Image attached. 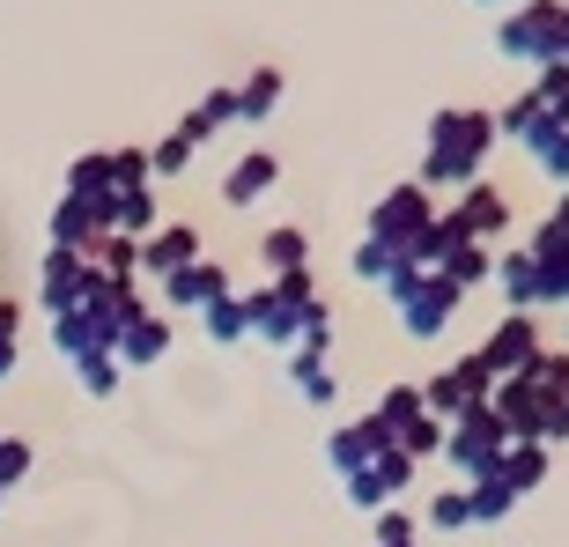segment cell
<instances>
[{"mask_svg":"<svg viewBox=\"0 0 569 547\" xmlns=\"http://www.w3.org/2000/svg\"><path fill=\"white\" fill-rule=\"evenodd\" d=\"M496 156V111H473V105H451L429 119V148H422V186L429 192H459L481 178V163Z\"/></svg>","mask_w":569,"mask_h":547,"instance_id":"obj_1","label":"cell"},{"mask_svg":"<svg viewBox=\"0 0 569 547\" xmlns=\"http://www.w3.org/2000/svg\"><path fill=\"white\" fill-rule=\"evenodd\" d=\"M385 304H392V318H400L407 340H443L451 318H459V304H466V289H451L443 274H422L400 252V267L385 274Z\"/></svg>","mask_w":569,"mask_h":547,"instance_id":"obj_2","label":"cell"},{"mask_svg":"<svg viewBox=\"0 0 569 547\" xmlns=\"http://www.w3.org/2000/svg\"><path fill=\"white\" fill-rule=\"evenodd\" d=\"M496 44H503V60L555 67L569 52V0H526V8L496 30Z\"/></svg>","mask_w":569,"mask_h":547,"instance_id":"obj_3","label":"cell"},{"mask_svg":"<svg viewBox=\"0 0 569 547\" xmlns=\"http://www.w3.org/2000/svg\"><path fill=\"white\" fill-rule=\"evenodd\" d=\"M318 304V281L311 267L303 274H281V281H267V289L244 296V318H252V340H274V348H296V334H303V311Z\"/></svg>","mask_w":569,"mask_h":547,"instance_id":"obj_4","label":"cell"},{"mask_svg":"<svg viewBox=\"0 0 569 547\" xmlns=\"http://www.w3.org/2000/svg\"><path fill=\"white\" fill-rule=\"evenodd\" d=\"M503 451H510V437H503V421H496V407H473V415H459L451 429H443V466H451L459 481L496 474Z\"/></svg>","mask_w":569,"mask_h":547,"instance_id":"obj_5","label":"cell"},{"mask_svg":"<svg viewBox=\"0 0 569 547\" xmlns=\"http://www.w3.org/2000/svg\"><path fill=\"white\" fill-rule=\"evenodd\" d=\"M429 222H437V192H429L422 178H407V186H392V192H378V200H370V230H362V237H378V245L407 252Z\"/></svg>","mask_w":569,"mask_h":547,"instance_id":"obj_6","label":"cell"},{"mask_svg":"<svg viewBox=\"0 0 569 547\" xmlns=\"http://www.w3.org/2000/svg\"><path fill=\"white\" fill-rule=\"evenodd\" d=\"M488 392H496V378L481 370V356H451L443 370L422 378V415L459 421V415H473V407H488Z\"/></svg>","mask_w":569,"mask_h":547,"instance_id":"obj_7","label":"cell"},{"mask_svg":"<svg viewBox=\"0 0 569 547\" xmlns=\"http://www.w3.org/2000/svg\"><path fill=\"white\" fill-rule=\"evenodd\" d=\"M540 348H548V340H540V311H503V318H496V334H488L473 356H481L488 378L503 385V378H526L532 362H540Z\"/></svg>","mask_w":569,"mask_h":547,"instance_id":"obj_8","label":"cell"},{"mask_svg":"<svg viewBox=\"0 0 569 547\" xmlns=\"http://www.w3.org/2000/svg\"><path fill=\"white\" fill-rule=\"evenodd\" d=\"M451 222H459V237L466 245H496V237L510 230V192L503 186H488V178H473V186H459L451 192Z\"/></svg>","mask_w":569,"mask_h":547,"instance_id":"obj_9","label":"cell"},{"mask_svg":"<svg viewBox=\"0 0 569 547\" xmlns=\"http://www.w3.org/2000/svg\"><path fill=\"white\" fill-rule=\"evenodd\" d=\"M400 488H415V459H407L400 444H392V451H378V459L362 466V474H348V504L378 518V510L400 504Z\"/></svg>","mask_w":569,"mask_h":547,"instance_id":"obj_10","label":"cell"},{"mask_svg":"<svg viewBox=\"0 0 569 547\" xmlns=\"http://www.w3.org/2000/svg\"><path fill=\"white\" fill-rule=\"evenodd\" d=\"M74 311H82L89 326L104 334V348H111V340H119L133 318L148 311V304H141V281H111V274H97V281L82 289V304H74Z\"/></svg>","mask_w":569,"mask_h":547,"instance_id":"obj_11","label":"cell"},{"mask_svg":"<svg viewBox=\"0 0 569 547\" xmlns=\"http://www.w3.org/2000/svg\"><path fill=\"white\" fill-rule=\"evenodd\" d=\"M488 407H496V421H503L510 444H540V429H548V392L532 378H503L496 392H488Z\"/></svg>","mask_w":569,"mask_h":547,"instance_id":"obj_12","label":"cell"},{"mask_svg":"<svg viewBox=\"0 0 569 547\" xmlns=\"http://www.w3.org/2000/svg\"><path fill=\"white\" fill-rule=\"evenodd\" d=\"M89 281H97L89 252H44V267H38V311H52V318L74 311Z\"/></svg>","mask_w":569,"mask_h":547,"instance_id":"obj_13","label":"cell"},{"mask_svg":"<svg viewBox=\"0 0 569 547\" xmlns=\"http://www.w3.org/2000/svg\"><path fill=\"white\" fill-rule=\"evenodd\" d=\"M104 230H111V208H97V200H74V192H60V200H52V222H44L52 252H89Z\"/></svg>","mask_w":569,"mask_h":547,"instance_id":"obj_14","label":"cell"},{"mask_svg":"<svg viewBox=\"0 0 569 547\" xmlns=\"http://www.w3.org/2000/svg\"><path fill=\"white\" fill-rule=\"evenodd\" d=\"M200 259V230L192 222H156V230L141 237V281H170L178 267H192Z\"/></svg>","mask_w":569,"mask_h":547,"instance_id":"obj_15","label":"cell"},{"mask_svg":"<svg viewBox=\"0 0 569 547\" xmlns=\"http://www.w3.org/2000/svg\"><path fill=\"white\" fill-rule=\"evenodd\" d=\"M214 296H230V267H222V259H192V267H178L163 281V311H208Z\"/></svg>","mask_w":569,"mask_h":547,"instance_id":"obj_16","label":"cell"},{"mask_svg":"<svg viewBox=\"0 0 569 547\" xmlns=\"http://www.w3.org/2000/svg\"><path fill=\"white\" fill-rule=\"evenodd\" d=\"M526 252H532V267H540V311H569V230L540 222Z\"/></svg>","mask_w":569,"mask_h":547,"instance_id":"obj_17","label":"cell"},{"mask_svg":"<svg viewBox=\"0 0 569 547\" xmlns=\"http://www.w3.org/2000/svg\"><path fill=\"white\" fill-rule=\"evenodd\" d=\"M274 186H281V156L274 148H252V156H237L222 170V208H259Z\"/></svg>","mask_w":569,"mask_h":547,"instance_id":"obj_18","label":"cell"},{"mask_svg":"<svg viewBox=\"0 0 569 547\" xmlns=\"http://www.w3.org/2000/svg\"><path fill=\"white\" fill-rule=\"evenodd\" d=\"M111 356H119V370H156V362L170 356V318L163 311H141L127 334L111 340Z\"/></svg>","mask_w":569,"mask_h":547,"instance_id":"obj_19","label":"cell"},{"mask_svg":"<svg viewBox=\"0 0 569 547\" xmlns=\"http://www.w3.org/2000/svg\"><path fill=\"white\" fill-rule=\"evenodd\" d=\"M378 451H392V444L378 437V421H370V415H362V421H340L333 437H326V466H333L340 481H348V474H362Z\"/></svg>","mask_w":569,"mask_h":547,"instance_id":"obj_20","label":"cell"},{"mask_svg":"<svg viewBox=\"0 0 569 547\" xmlns=\"http://www.w3.org/2000/svg\"><path fill=\"white\" fill-rule=\"evenodd\" d=\"M548 133H555V119H548V105H540L532 89H526V97H510V105L496 111V141L526 148V156H532V148H540V141H548Z\"/></svg>","mask_w":569,"mask_h":547,"instance_id":"obj_21","label":"cell"},{"mask_svg":"<svg viewBox=\"0 0 569 547\" xmlns=\"http://www.w3.org/2000/svg\"><path fill=\"white\" fill-rule=\"evenodd\" d=\"M496 296H503V311H540V267L532 252H496Z\"/></svg>","mask_w":569,"mask_h":547,"instance_id":"obj_22","label":"cell"},{"mask_svg":"<svg viewBox=\"0 0 569 547\" xmlns=\"http://www.w3.org/2000/svg\"><path fill=\"white\" fill-rule=\"evenodd\" d=\"M289 385L303 407H333L340 378H333V356H318V348H289Z\"/></svg>","mask_w":569,"mask_h":547,"instance_id":"obj_23","label":"cell"},{"mask_svg":"<svg viewBox=\"0 0 569 547\" xmlns=\"http://www.w3.org/2000/svg\"><path fill=\"white\" fill-rule=\"evenodd\" d=\"M370 421H378V437L385 444H400L415 421H422V385H385L378 407H370Z\"/></svg>","mask_w":569,"mask_h":547,"instance_id":"obj_24","label":"cell"},{"mask_svg":"<svg viewBox=\"0 0 569 547\" xmlns=\"http://www.w3.org/2000/svg\"><path fill=\"white\" fill-rule=\"evenodd\" d=\"M259 267H267V281H281V274H303V267H311V237L296 230V222L267 230V237H259Z\"/></svg>","mask_w":569,"mask_h":547,"instance_id":"obj_25","label":"cell"},{"mask_svg":"<svg viewBox=\"0 0 569 547\" xmlns=\"http://www.w3.org/2000/svg\"><path fill=\"white\" fill-rule=\"evenodd\" d=\"M274 105H281V74L274 67H252V74L237 82V119H244V127H267Z\"/></svg>","mask_w":569,"mask_h":547,"instance_id":"obj_26","label":"cell"},{"mask_svg":"<svg viewBox=\"0 0 569 547\" xmlns=\"http://www.w3.org/2000/svg\"><path fill=\"white\" fill-rule=\"evenodd\" d=\"M548 466H555V451H548V444H510L503 459H496V474H503V481L518 488V496H532V488L548 481Z\"/></svg>","mask_w":569,"mask_h":547,"instance_id":"obj_27","label":"cell"},{"mask_svg":"<svg viewBox=\"0 0 569 547\" xmlns=\"http://www.w3.org/2000/svg\"><path fill=\"white\" fill-rule=\"evenodd\" d=\"M200 334L214 340V348H237V340H252V318H244V296H214L208 311H200Z\"/></svg>","mask_w":569,"mask_h":547,"instance_id":"obj_28","label":"cell"},{"mask_svg":"<svg viewBox=\"0 0 569 547\" xmlns=\"http://www.w3.org/2000/svg\"><path fill=\"white\" fill-rule=\"evenodd\" d=\"M67 192H74V200H97V208H111V148H89V156H74V163H67Z\"/></svg>","mask_w":569,"mask_h":547,"instance_id":"obj_29","label":"cell"},{"mask_svg":"<svg viewBox=\"0 0 569 547\" xmlns=\"http://www.w3.org/2000/svg\"><path fill=\"white\" fill-rule=\"evenodd\" d=\"M89 267H97V274H111V281H141V237L104 230L97 245H89Z\"/></svg>","mask_w":569,"mask_h":547,"instance_id":"obj_30","label":"cell"},{"mask_svg":"<svg viewBox=\"0 0 569 547\" xmlns=\"http://www.w3.org/2000/svg\"><path fill=\"white\" fill-rule=\"evenodd\" d=\"M459 245H466V237H459V222H451V215L437 208V222H429V230L415 237V245H407V259H415V267H422V274H437L443 259L459 252Z\"/></svg>","mask_w":569,"mask_h":547,"instance_id":"obj_31","label":"cell"},{"mask_svg":"<svg viewBox=\"0 0 569 547\" xmlns=\"http://www.w3.org/2000/svg\"><path fill=\"white\" fill-rule=\"evenodd\" d=\"M466 496H473V526H503L510 510H518V488H510L503 474H481V481H466Z\"/></svg>","mask_w":569,"mask_h":547,"instance_id":"obj_32","label":"cell"},{"mask_svg":"<svg viewBox=\"0 0 569 547\" xmlns=\"http://www.w3.org/2000/svg\"><path fill=\"white\" fill-rule=\"evenodd\" d=\"M437 274L451 281V289H481V281H496V245H459Z\"/></svg>","mask_w":569,"mask_h":547,"instance_id":"obj_33","label":"cell"},{"mask_svg":"<svg viewBox=\"0 0 569 547\" xmlns=\"http://www.w3.org/2000/svg\"><path fill=\"white\" fill-rule=\"evenodd\" d=\"M111 230H119V237H148V230H156V186L111 192Z\"/></svg>","mask_w":569,"mask_h":547,"instance_id":"obj_34","label":"cell"},{"mask_svg":"<svg viewBox=\"0 0 569 547\" xmlns=\"http://www.w3.org/2000/svg\"><path fill=\"white\" fill-rule=\"evenodd\" d=\"M52 348H60L67 362H82V356H97V348H104V334H97L82 311H60V318H52Z\"/></svg>","mask_w":569,"mask_h":547,"instance_id":"obj_35","label":"cell"},{"mask_svg":"<svg viewBox=\"0 0 569 547\" xmlns=\"http://www.w3.org/2000/svg\"><path fill=\"white\" fill-rule=\"evenodd\" d=\"M74 385H82L89 400H111V392L127 385V370H119V356H111V348H97V356L74 362Z\"/></svg>","mask_w":569,"mask_h":547,"instance_id":"obj_36","label":"cell"},{"mask_svg":"<svg viewBox=\"0 0 569 547\" xmlns=\"http://www.w3.org/2000/svg\"><path fill=\"white\" fill-rule=\"evenodd\" d=\"M422 526L466 533V526H473V496H466V488H437V496H429V510H422Z\"/></svg>","mask_w":569,"mask_h":547,"instance_id":"obj_37","label":"cell"},{"mask_svg":"<svg viewBox=\"0 0 569 547\" xmlns=\"http://www.w3.org/2000/svg\"><path fill=\"white\" fill-rule=\"evenodd\" d=\"M370 547H422V518H415V510H378V518H370Z\"/></svg>","mask_w":569,"mask_h":547,"instance_id":"obj_38","label":"cell"},{"mask_svg":"<svg viewBox=\"0 0 569 547\" xmlns=\"http://www.w3.org/2000/svg\"><path fill=\"white\" fill-rule=\"evenodd\" d=\"M141 186H156L148 148H111V192H141Z\"/></svg>","mask_w":569,"mask_h":547,"instance_id":"obj_39","label":"cell"},{"mask_svg":"<svg viewBox=\"0 0 569 547\" xmlns=\"http://www.w3.org/2000/svg\"><path fill=\"white\" fill-rule=\"evenodd\" d=\"M348 267H356V281H370V289H385V274L400 267V252H392V245H378V237H362L356 252H348Z\"/></svg>","mask_w":569,"mask_h":547,"instance_id":"obj_40","label":"cell"},{"mask_svg":"<svg viewBox=\"0 0 569 547\" xmlns=\"http://www.w3.org/2000/svg\"><path fill=\"white\" fill-rule=\"evenodd\" d=\"M532 97L548 105V119H555V127H569V67H562V60L532 74Z\"/></svg>","mask_w":569,"mask_h":547,"instance_id":"obj_41","label":"cell"},{"mask_svg":"<svg viewBox=\"0 0 569 547\" xmlns=\"http://www.w3.org/2000/svg\"><path fill=\"white\" fill-rule=\"evenodd\" d=\"M443 429H451V421H437V415H422V421H415V429H407V437H400V451H407V459H415V466H429V459H443Z\"/></svg>","mask_w":569,"mask_h":547,"instance_id":"obj_42","label":"cell"},{"mask_svg":"<svg viewBox=\"0 0 569 547\" xmlns=\"http://www.w3.org/2000/svg\"><path fill=\"white\" fill-rule=\"evenodd\" d=\"M192 156H200V148H192V141H186L178 127H170L163 141L148 148V163H156V178H186V163H192Z\"/></svg>","mask_w":569,"mask_h":547,"instance_id":"obj_43","label":"cell"},{"mask_svg":"<svg viewBox=\"0 0 569 547\" xmlns=\"http://www.w3.org/2000/svg\"><path fill=\"white\" fill-rule=\"evenodd\" d=\"M16 356H22V304L0 296V378H16Z\"/></svg>","mask_w":569,"mask_h":547,"instance_id":"obj_44","label":"cell"},{"mask_svg":"<svg viewBox=\"0 0 569 547\" xmlns=\"http://www.w3.org/2000/svg\"><path fill=\"white\" fill-rule=\"evenodd\" d=\"M532 163H540V178H548V186H569V127H555L548 141L532 148Z\"/></svg>","mask_w":569,"mask_h":547,"instance_id":"obj_45","label":"cell"},{"mask_svg":"<svg viewBox=\"0 0 569 547\" xmlns=\"http://www.w3.org/2000/svg\"><path fill=\"white\" fill-rule=\"evenodd\" d=\"M296 348H318V356H333V304L318 296L311 311H303V334H296Z\"/></svg>","mask_w":569,"mask_h":547,"instance_id":"obj_46","label":"cell"},{"mask_svg":"<svg viewBox=\"0 0 569 547\" xmlns=\"http://www.w3.org/2000/svg\"><path fill=\"white\" fill-rule=\"evenodd\" d=\"M30 466H38V451H30L22 437H8V429H0V488L30 481Z\"/></svg>","mask_w":569,"mask_h":547,"instance_id":"obj_47","label":"cell"},{"mask_svg":"<svg viewBox=\"0 0 569 547\" xmlns=\"http://www.w3.org/2000/svg\"><path fill=\"white\" fill-rule=\"evenodd\" d=\"M548 222H555V230H569V186H562V200L548 208Z\"/></svg>","mask_w":569,"mask_h":547,"instance_id":"obj_48","label":"cell"},{"mask_svg":"<svg viewBox=\"0 0 569 547\" xmlns=\"http://www.w3.org/2000/svg\"><path fill=\"white\" fill-rule=\"evenodd\" d=\"M0 504H8V488H0Z\"/></svg>","mask_w":569,"mask_h":547,"instance_id":"obj_49","label":"cell"},{"mask_svg":"<svg viewBox=\"0 0 569 547\" xmlns=\"http://www.w3.org/2000/svg\"><path fill=\"white\" fill-rule=\"evenodd\" d=\"M562 348H569V340H562Z\"/></svg>","mask_w":569,"mask_h":547,"instance_id":"obj_50","label":"cell"}]
</instances>
